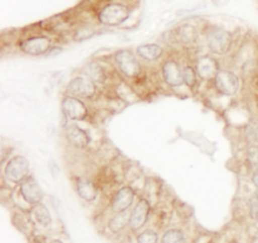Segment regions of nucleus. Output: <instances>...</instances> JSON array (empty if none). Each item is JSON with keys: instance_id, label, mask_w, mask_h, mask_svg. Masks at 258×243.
<instances>
[{"instance_id": "f257e3e1", "label": "nucleus", "mask_w": 258, "mask_h": 243, "mask_svg": "<svg viewBox=\"0 0 258 243\" xmlns=\"http://www.w3.org/2000/svg\"><path fill=\"white\" fill-rule=\"evenodd\" d=\"M131 17L128 3L120 0H110L101 5L96 12V19L103 27H120Z\"/></svg>"}, {"instance_id": "f03ea898", "label": "nucleus", "mask_w": 258, "mask_h": 243, "mask_svg": "<svg viewBox=\"0 0 258 243\" xmlns=\"http://www.w3.org/2000/svg\"><path fill=\"white\" fill-rule=\"evenodd\" d=\"M204 42L212 54L226 57L234 47V35L226 28L211 25L204 29Z\"/></svg>"}, {"instance_id": "7ed1b4c3", "label": "nucleus", "mask_w": 258, "mask_h": 243, "mask_svg": "<svg viewBox=\"0 0 258 243\" xmlns=\"http://www.w3.org/2000/svg\"><path fill=\"white\" fill-rule=\"evenodd\" d=\"M113 65L122 77L138 81L144 75V66L140 58L128 48H121L112 54Z\"/></svg>"}, {"instance_id": "20e7f679", "label": "nucleus", "mask_w": 258, "mask_h": 243, "mask_svg": "<svg viewBox=\"0 0 258 243\" xmlns=\"http://www.w3.org/2000/svg\"><path fill=\"white\" fill-rule=\"evenodd\" d=\"M18 48L20 52L32 57L47 55L53 48V38L47 34L28 35L18 42Z\"/></svg>"}, {"instance_id": "39448f33", "label": "nucleus", "mask_w": 258, "mask_h": 243, "mask_svg": "<svg viewBox=\"0 0 258 243\" xmlns=\"http://www.w3.org/2000/svg\"><path fill=\"white\" fill-rule=\"evenodd\" d=\"M66 95L75 96V97L81 98L83 101L95 100L96 96L98 95V86L97 83L93 82L92 80L85 75L75 76L66 87Z\"/></svg>"}, {"instance_id": "423d86ee", "label": "nucleus", "mask_w": 258, "mask_h": 243, "mask_svg": "<svg viewBox=\"0 0 258 243\" xmlns=\"http://www.w3.org/2000/svg\"><path fill=\"white\" fill-rule=\"evenodd\" d=\"M151 213H153V204L145 197H140L128 213V229L135 233L141 232V229L148 224Z\"/></svg>"}, {"instance_id": "0eeeda50", "label": "nucleus", "mask_w": 258, "mask_h": 243, "mask_svg": "<svg viewBox=\"0 0 258 243\" xmlns=\"http://www.w3.org/2000/svg\"><path fill=\"white\" fill-rule=\"evenodd\" d=\"M213 86L219 95L233 97L241 90V77L234 71L222 68L213 81Z\"/></svg>"}, {"instance_id": "6e6552de", "label": "nucleus", "mask_w": 258, "mask_h": 243, "mask_svg": "<svg viewBox=\"0 0 258 243\" xmlns=\"http://www.w3.org/2000/svg\"><path fill=\"white\" fill-rule=\"evenodd\" d=\"M138 193L133 186H120L112 193L110 199V211L112 213H127L130 208L135 206Z\"/></svg>"}, {"instance_id": "1a4fd4ad", "label": "nucleus", "mask_w": 258, "mask_h": 243, "mask_svg": "<svg viewBox=\"0 0 258 243\" xmlns=\"http://www.w3.org/2000/svg\"><path fill=\"white\" fill-rule=\"evenodd\" d=\"M160 76L169 88H180L184 86L183 66L175 57L164 58L160 65Z\"/></svg>"}, {"instance_id": "9d476101", "label": "nucleus", "mask_w": 258, "mask_h": 243, "mask_svg": "<svg viewBox=\"0 0 258 243\" xmlns=\"http://www.w3.org/2000/svg\"><path fill=\"white\" fill-rule=\"evenodd\" d=\"M30 175V164L23 155H15L8 160L4 168V179L9 183L19 186L24 179Z\"/></svg>"}, {"instance_id": "9b49d317", "label": "nucleus", "mask_w": 258, "mask_h": 243, "mask_svg": "<svg viewBox=\"0 0 258 243\" xmlns=\"http://www.w3.org/2000/svg\"><path fill=\"white\" fill-rule=\"evenodd\" d=\"M60 110L62 115L66 116L68 121H85L90 116V108L87 103L81 98L75 97V96L64 95L60 102Z\"/></svg>"}, {"instance_id": "f8f14e48", "label": "nucleus", "mask_w": 258, "mask_h": 243, "mask_svg": "<svg viewBox=\"0 0 258 243\" xmlns=\"http://www.w3.org/2000/svg\"><path fill=\"white\" fill-rule=\"evenodd\" d=\"M18 196L23 199V202L28 204L29 207L35 206V204L42 203L43 194L42 187L37 181V179L33 175H29L27 179L22 181L17 188Z\"/></svg>"}, {"instance_id": "ddd939ff", "label": "nucleus", "mask_w": 258, "mask_h": 243, "mask_svg": "<svg viewBox=\"0 0 258 243\" xmlns=\"http://www.w3.org/2000/svg\"><path fill=\"white\" fill-rule=\"evenodd\" d=\"M196 70L199 76V80L203 82H212L216 80L217 75L222 70L219 60L213 54L201 55L196 59Z\"/></svg>"}, {"instance_id": "4468645a", "label": "nucleus", "mask_w": 258, "mask_h": 243, "mask_svg": "<svg viewBox=\"0 0 258 243\" xmlns=\"http://www.w3.org/2000/svg\"><path fill=\"white\" fill-rule=\"evenodd\" d=\"M64 139L68 145L78 150H85L91 145V135L88 131L78 126L77 124H68L64 128Z\"/></svg>"}, {"instance_id": "2eb2a0df", "label": "nucleus", "mask_w": 258, "mask_h": 243, "mask_svg": "<svg viewBox=\"0 0 258 243\" xmlns=\"http://www.w3.org/2000/svg\"><path fill=\"white\" fill-rule=\"evenodd\" d=\"M78 197L86 203H93L100 196V187L88 176H78L75 181Z\"/></svg>"}, {"instance_id": "dca6fc26", "label": "nucleus", "mask_w": 258, "mask_h": 243, "mask_svg": "<svg viewBox=\"0 0 258 243\" xmlns=\"http://www.w3.org/2000/svg\"><path fill=\"white\" fill-rule=\"evenodd\" d=\"M174 42L183 47H193L199 38V30L191 23H184L171 32Z\"/></svg>"}, {"instance_id": "f3484780", "label": "nucleus", "mask_w": 258, "mask_h": 243, "mask_svg": "<svg viewBox=\"0 0 258 243\" xmlns=\"http://www.w3.org/2000/svg\"><path fill=\"white\" fill-rule=\"evenodd\" d=\"M136 55L141 60L148 63H155L164 59L165 55V48L159 43H145L140 44L136 48Z\"/></svg>"}, {"instance_id": "a211bd4d", "label": "nucleus", "mask_w": 258, "mask_h": 243, "mask_svg": "<svg viewBox=\"0 0 258 243\" xmlns=\"http://www.w3.org/2000/svg\"><path fill=\"white\" fill-rule=\"evenodd\" d=\"M28 213H29L30 218H32L34 224H38V226L43 227V228H49L52 226V214H50L49 209H48V207L44 203H39L30 207Z\"/></svg>"}, {"instance_id": "6ab92c4d", "label": "nucleus", "mask_w": 258, "mask_h": 243, "mask_svg": "<svg viewBox=\"0 0 258 243\" xmlns=\"http://www.w3.org/2000/svg\"><path fill=\"white\" fill-rule=\"evenodd\" d=\"M82 73L97 85H105L110 80L108 71L100 62H90L88 65H86L83 67Z\"/></svg>"}, {"instance_id": "aec40b11", "label": "nucleus", "mask_w": 258, "mask_h": 243, "mask_svg": "<svg viewBox=\"0 0 258 243\" xmlns=\"http://www.w3.org/2000/svg\"><path fill=\"white\" fill-rule=\"evenodd\" d=\"M97 34V28L91 23H81L80 25L73 29L72 40L75 42H85V40L91 39Z\"/></svg>"}, {"instance_id": "412c9836", "label": "nucleus", "mask_w": 258, "mask_h": 243, "mask_svg": "<svg viewBox=\"0 0 258 243\" xmlns=\"http://www.w3.org/2000/svg\"><path fill=\"white\" fill-rule=\"evenodd\" d=\"M108 231L112 234H120L121 232L128 228V214L127 213H113L107 222Z\"/></svg>"}, {"instance_id": "4be33fe9", "label": "nucleus", "mask_w": 258, "mask_h": 243, "mask_svg": "<svg viewBox=\"0 0 258 243\" xmlns=\"http://www.w3.org/2000/svg\"><path fill=\"white\" fill-rule=\"evenodd\" d=\"M183 81L184 86L189 88V90H194L198 87L199 85V76L197 73L196 66L193 63H185L183 66Z\"/></svg>"}, {"instance_id": "5701e85b", "label": "nucleus", "mask_w": 258, "mask_h": 243, "mask_svg": "<svg viewBox=\"0 0 258 243\" xmlns=\"http://www.w3.org/2000/svg\"><path fill=\"white\" fill-rule=\"evenodd\" d=\"M160 243H186L185 232L179 227L168 228L161 236Z\"/></svg>"}, {"instance_id": "b1692460", "label": "nucleus", "mask_w": 258, "mask_h": 243, "mask_svg": "<svg viewBox=\"0 0 258 243\" xmlns=\"http://www.w3.org/2000/svg\"><path fill=\"white\" fill-rule=\"evenodd\" d=\"M246 164L249 170H258V144H249L246 149Z\"/></svg>"}, {"instance_id": "393cba45", "label": "nucleus", "mask_w": 258, "mask_h": 243, "mask_svg": "<svg viewBox=\"0 0 258 243\" xmlns=\"http://www.w3.org/2000/svg\"><path fill=\"white\" fill-rule=\"evenodd\" d=\"M159 234L155 229L148 228L139 232L136 236V243H159Z\"/></svg>"}, {"instance_id": "a878e982", "label": "nucleus", "mask_w": 258, "mask_h": 243, "mask_svg": "<svg viewBox=\"0 0 258 243\" xmlns=\"http://www.w3.org/2000/svg\"><path fill=\"white\" fill-rule=\"evenodd\" d=\"M249 216L252 219H258V191L254 192L248 201Z\"/></svg>"}, {"instance_id": "bb28decb", "label": "nucleus", "mask_w": 258, "mask_h": 243, "mask_svg": "<svg viewBox=\"0 0 258 243\" xmlns=\"http://www.w3.org/2000/svg\"><path fill=\"white\" fill-rule=\"evenodd\" d=\"M252 184H253L254 186V188H256V191H258V170H256V171H253V173H252Z\"/></svg>"}, {"instance_id": "cd10ccee", "label": "nucleus", "mask_w": 258, "mask_h": 243, "mask_svg": "<svg viewBox=\"0 0 258 243\" xmlns=\"http://www.w3.org/2000/svg\"><path fill=\"white\" fill-rule=\"evenodd\" d=\"M212 2H213L216 5H218V7H222V5L227 4V2H228V0H212Z\"/></svg>"}, {"instance_id": "c85d7f7f", "label": "nucleus", "mask_w": 258, "mask_h": 243, "mask_svg": "<svg viewBox=\"0 0 258 243\" xmlns=\"http://www.w3.org/2000/svg\"><path fill=\"white\" fill-rule=\"evenodd\" d=\"M48 243H64L62 241V239H52V241H49Z\"/></svg>"}, {"instance_id": "c756f323", "label": "nucleus", "mask_w": 258, "mask_h": 243, "mask_svg": "<svg viewBox=\"0 0 258 243\" xmlns=\"http://www.w3.org/2000/svg\"><path fill=\"white\" fill-rule=\"evenodd\" d=\"M251 243H258V236H256V237H253V238H252V241H251Z\"/></svg>"}]
</instances>
